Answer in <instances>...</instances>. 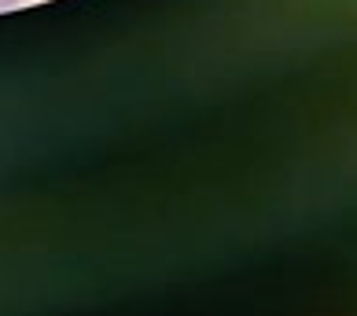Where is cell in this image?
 Here are the masks:
<instances>
[{
    "instance_id": "cell-1",
    "label": "cell",
    "mask_w": 357,
    "mask_h": 316,
    "mask_svg": "<svg viewBox=\"0 0 357 316\" xmlns=\"http://www.w3.org/2000/svg\"><path fill=\"white\" fill-rule=\"evenodd\" d=\"M0 4H15V0H0Z\"/></svg>"
}]
</instances>
